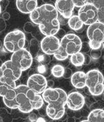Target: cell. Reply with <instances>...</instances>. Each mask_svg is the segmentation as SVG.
I'll return each mask as SVG.
<instances>
[{
    "mask_svg": "<svg viewBox=\"0 0 104 122\" xmlns=\"http://www.w3.org/2000/svg\"><path fill=\"white\" fill-rule=\"evenodd\" d=\"M2 12V10H1V6H0V14H1V13Z\"/></svg>",
    "mask_w": 104,
    "mask_h": 122,
    "instance_id": "cell-48",
    "label": "cell"
},
{
    "mask_svg": "<svg viewBox=\"0 0 104 122\" xmlns=\"http://www.w3.org/2000/svg\"><path fill=\"white\" fill-rule=\"evenodd\" d=\"M60 46V41L57 37L46 36L40 43L41 50L47 55H53Z\"/></svg>",
    "mask_w": 104,
    "mask_h": 122,
    "instance_id": "cell-11",
    "label": "cell"
},
{
    "mask_svg": "<svg viewBox=\"0 0 104 122\" xmlns=\"http://www.w3.org/2000/svg\"><path fill=\"white\" fill-rule=\"evenodd\" d=\"M98 21H99L104 24V6L98 8Z\"/></svg>",
    "mask_w": 104,
    "mask_h": 122,
    "instance_id": "cell-29",
    "label": "cell"
},
{
    "mask_svg": "<svg viewBox=\"0 0 104 122\" xmlns=\"http://www.w3.org/2000/svg\"><path fill=\"white\" fill-rule=\"evenodd\" d=\"M10 60L22 71H24L32 66L33 58L29 51L24 48L13 52Z\"/></svg>",
    "mask_w": 104,
    "mask_h": 122,
    "instance_id": "cell-6",
    "label": "cell"
},
{
    "mask_svg": "<svg viewBox=\"0 0 104 122\" xmlns=\"http://www.w3.org/2000/svg\"><path fill=\"white\" fill-rule=\"evenodd\" d=\"M98 11L97 7L87 3L80 8L78 15L84 25H89L98 21Z\"/></svg>",
    "mask_w": 104,
    "mask_h": 122,
    "instance_id": "cell-8",
    "label": "cell"
},
{
    "mask_svg": "<svg viewBox=\"0 0 104 122\" xmlns=\"http://www.w3.org/2000/svg\"><path fill=\"white\" fill-rule=\"evenodd\" d=\"M84 56V65H89L91 61V57L87 53H83Z\"/></svg>",
    "mask_w": 104,
    "mask_h": 122,
    "instance_id": "cell-37",
    "label": "cell"
},
{
    "mask_svg": "<svg viewBox=\"0 0 104 122\" xmlns=\"http://www.w3.org/2000/svg\"><path fill=\"white\" fill-rule=\"evenodd\" d=\"M89 122H104V110L95 109L91 110L87 117Z\"/></svg>",
    "mask_w": 104,
    "mask_h": 122,
    "instance_id": "cell-20",
    "label": "cell"
},
{
    "mask_svg": "<svg viewBox=\"0 0 104 122\" xmlns=\"http://www.w3.org/2000/svg\"><path fill=\"white\" fill-rule=\"evenodd\" d=\"M80 122H88V120H83V121Z\"/></svg>",
    "mask_w": 104,
    "mask_h": 122,
    "instance_id": "cell-47",
    "label": "cell"
},
{
    "mask_svg": "<svg viewBox=\"0 0 104 122\" xmlns=\"http://www.w3.org/2000/svg\"><path fill=\"white\" fill-rule=\"evenodd\" d=\"M2 1V0H0V1Z\"/></svg>",
    "mask_w": 104,
    "mask_h": 122,
    "instance_id": "cell-49",
    "label": "cell"
},
{
    "mask_svg": "<svg viewBox=\"0 0 104 122\" xmlns=\"http://www.w3.org/2000/svg\"><path fill=\"white\" fill-rule=\"evenodd\" d=\"M43 1L45 3H46V4H48V2L51 1V0H43Z\"/></svg>",
    "mask_w": 104,
    "mask_h": 122,
    "instance_id": "cell-43",
    "label": "cell"
},
{
    "mask_svg": "<svg viewBox=\"0 0 104 122\" xmlns=\"http://www.w3.org/2000/svg\"><path fill=\"white\" fill-rule=\"evenodd\" d=\"M3 100L5 105L8 108L11 109L18 108V105L14 99L11 100H8L4 98H3Z\"/></svg>",
    "mask_w": 104,
    "mask_h": 122,
    "instance_id": "cell-27",
    "label": "cell"
},
{
    "mask_svg": "<svg viewBox=\"0 0 104 122\" xmlns=\"http://www.w3.org/2000/svg\"><path fill=\"white\" fill-rule=\"evenodd\" d=\"M86 86L94 96L101 95L104 92V77L101 71L92 69L86 73Z\"/></svg>",
    "mask_w": 104,
    "mask_h": 122,
    "instance_id": "cell-2",
    "label": "cell"
},
{
    "mask_svg": "<svg viewBox=\"0 0 104 122\" xmlns=\"http://www.w3.org/2000/svg\"><path fill=\"white\" fill-rule=\"evenodd\" d=\"M3 76L13 79L16 81L20 77L22 71L11 60L3 63L1 67Z\"/></svg>",
    "mask_w": 104,
    "mask_h": 122,
    "instance_id": "cell-13",
    "label": "cell"
},
{
    "mask_svg": "<svg viewBox=\"0 0 104 122\" xmlns=\"http://www.w3.org/2000/svg\"><path fill=\"white\" fill-rule=\"evenodd\" d=\"M71 63L76 67L82 66L84 63V56L81 52H78L71 56Z\"/></svg>",
    "mask_w": 104,
    "mask_h": 122,
    "instance_id": "cell-22",
    "label": "cell"
},
{
    "mask_svg": "<svg viewBox=\"0 0 104 122\" xmlns=\"http://www.w3.org/2000/svg\"></svg>",
    "mask_w": 104,
    "mask_h": 122,
    "instance_id": "cell-50",
    "label": "cell"
},
{
    "mask_svg": "<svg viewBox=\"0 0 104 122\" xmlns=\"http://www.w3.org/2000/svg\"><path fill=\"white\" fill-rule=\"evenodd\" d=\"M26 38L24 33L19 30H15L8 33L4 40V46L6 50L14 52L24 48Z\"/></svg>",
    "mask_w": 104,
    "mask_h": 122,
    "instance_id": "cell-3",
    "label": "cell"
},
{
    "mask_svg": "<svg viewBox=\"0 0 104 122\" xmlns=\"http://www.w3.org/2000/svg\"><path fill=\"white\" fill-rule=\"evenodd\" d=\"M54 81H52V80H49V81H47V87L48 88H52L53 86H54Z\"/></svg>",
    "mask_w": 104,
    "mask_h": 122,
    "instance_id": "cell-40",
    "label": "cell"
},
{
    "mask_svg": "<svg viewBox=\"0 0 104 122\" xmlns=\"http://www.w3.org/2000/svg\"><path fill=\"white\" fill-rule=\"evenodd\" d=\"M3 64V62H2V61L1 59H0V67H2Z\"/></svg>",
    "mask_w": 104,
    "mask_h": 122,
    "instance_id": "cell-44",
    "label": "cell"
},
{
    "mask_svg": "<svg viewBox=\"0 0 104 122\" xmlns=\"http://www.w3.org/2000/svg\"><path fill=\"white\" fill-rule=\"evenodd\" d=\"M2 46V41L0 40V49H1Z\"/></svg>",
    "mask_w": 104,
    "mask_h": 122,
    "instance_id": "cell-46",
    "label": "cell"
},
{
    "mask_svg": "<svg viewBox=\"0 0 104 122\" xmlns=\"http://www.w3.org/2000/svg\"><path fill=\"white\" fill-rule=\"evenodd\" d=\"M102 47L97 49H91L90 51V56L92 59L97 60L99 59L101 56L102 53Z\"/></svg>",
    "mask_w": 104,
    "mask_h": 122,
    "instance_id": "cell-28",
    "label": "cell"
},
{
    "mask_svg": "<svg viewBox=\"0 0 104 122\" xmlns=\"http://www.w3.org/2000/svg\"><path fill=\"white\" fill-rule=\"evenodd\" d=\"M46 112L47 116L52 120L61 119L65 113V106L48 104L46 107Z\"/></svg>",
    "mask_w": 104,
    "mask_h": 122,
    "instance_id": "cell-17",
    "label": "cell"
},
{
    "mask_svg": "<svg viewBox=\"0 0 104 122\" xmlns=\"http://www.w3.org/2000/svg\"><path fill=\"white\" fill-rule=\"evenodd\" d=\"M39 50V44L38 41L36 39H33L30 42V54L32 55L33 58L34 56H37Z\"/></svg>",
    "mask_w": 104,
    "mask_h": 122,
    "instance_id": "cell-24",
    "label": "cell"
},
{
    "mask_svg": "<svg viewBox=\"0 0 104 122\" xmlns=\"http://www.w3.org/2000/svg\"><path fill=\"white\" fill-rule=\"evenodd\" d=\"M87 3L92 4L98 8L104 6V0H87Z\"/></svg>",
    "mask_w": 104,
    "mask_h": 122,
    "instance_id": "cell-30",
    "label": "cell"
},
{
    "mask_svg": "<svg viewBox=\"0 0 104 122\" xmlns=\"http://www.w3.org/2000/svg\"><path fill=\"white\" fill-rule=\"evenodd\" d=\"M54 58L59 61H64L68 59L69 55L65 51L62 46H60L59 48L53 55Z\"/></svg>",
    "mask_w": 104,
    "mask_h": 122,
    "instance_id": "cell-25",
    "label": "cell"
},
{
    "mask_svg": "<svg viewBox=\"0 0 104 122\" xmlns=\"http://www.w3.org/2000/svg\"><path fill=\"white\" fill-rule=\"evenodd\" d=\"M75 5L72 0H56L55 7L61 16L69 18L73 14Z\"/></svg>",
    "mask_w": 104,
    "mask_h": 122,
    "instance_id": "cell-15",
    "label": "cell"
},
{
    "mask_svg": "<svg viewBox=\"0 0 104 122\" xmlns=\"http://www.w3.org/2000/svg\"><path fill=\"white\" fill-rule=\"evenodd\" d=\"M64 71V68L60 65H55L51 69L52 74L56 78L63 77Z\"/></svg>",
    "mask_w": 104,
    "mask_h": 122,
    "instance_id": "cell-23",
    "label": "cell"
},
{
    "mask_svg": "<svg viewBox=\"0 0 104 122\" xmlns=\"http://www.w3.org/2000/svg\"><path fill=\"white\" fill-rule=\"evenodd\" d=\"M9 4V1L8 0H2L0 1V6L1 8L2 12H4L6 10L7 7Z\"/></svg>",
    "mask_w": 104,
    "mask_h": 122,
    "instance_id": "cell-35",
    "label": "cell"
},
{
    "mask_svg": "<svg viewBox=\"0 0 104 122\" xmlns=\"http://www.w3.org/2000/svg\"><path fill=\"white\" fill-rule=\"evenodd\" d=\"M75 7H81L87 3V0H72Z\"/></svg>",
    "mask_w": 104,
    "mask_h": 122,
    "instance_id": "cell-34",
    "label": "cell"
},
{
    "mask_svg": "<svg viewBox=\"0 0 104 122\" xmlns=\"http://www.w3.org/2000/svg\"><path fill=\"white\" fill-rule=\"evenodd\" d=\"M10 114L8 113L6 109L3 108H0V117L3 122H11Z\"/></svg>",
    "mask_w": 104,
    "mask_h": 122,
    "instance_id": "cell-26",
    "label": "cell"
},
{
    "mask_svg": "<svg viewBox=\"0 0 104 122\" xmlns=\"http://www.w3.org/2000/svg\"><path fill=\"white\" fill-rule=\"evenodd\" d=\"M67 94L60 88H47L42 94L44 101L48 104L65 106L67 104Z\"/></svg>",
    "mask_w": 104,
    "mask_h": 122,
    "instance_id": "cell-4",
    "label": "cell"
},
{
    "mask_svg": "<svg viewBox=\"0 0 104 122\" xmlns=\"http://www.w3.org/2000/svg\"><path fill=\"white\" fill-rule=\"evenodd\" d=\"M6 28L5 20L2 17L0 18V32L4 30Z\"/></svg>",
    "mask_w": 104,
    "mask_h": 122,
    "instance_id": "cell-38",
    "label": "cell"
},
{
    "mask_svg": "<svg viewBox=\"0 0 104 122\" xmlns=\"http://www.w3.org/2000/svg\"><path fill=\"white\" fill-rule=\"evenodd\" d=\"M30 17L45 36L56 35L60 29L59 13L54 6L49 4L37 7L30 13Z\"/></svg>",
    "mask_w": 104,
    "mask_h": 122,
    "instance_id": "cell-1",
    "label": "cell"
},
{
    "mask_svg": "<svg viewBox=\"0 0 104 122\" xmlns=\"http://www.w3.org/2000/svg\"><path fill=\"white\" fill-rule=\"evenodd\" d=\"M89 41L99 43L104 42V24L97 21L89 25L87 30Z\"/></svg>",
    "mask_w": 104,
    "mask_h": 122,
    "instance_id": "cell-12",
    "label": "cell"
},
{
    "mask_svg": "<svg viewBox=\"0 0 104 122\" xmlns=\"http://www.w3.org/2000/svg\"><path fill=\"white\" fill-rule=\"evenodd\" d=\"M84 104V97L78 92H73L67 95L66 105L69 109L76 111L81 109Z\"/></svg>",
    "mask_w": 104,
    "mask_h": 122,
    "instance_id": "cell-14",
    "label": "cell"
},
{
    "mask_svg": "<svg viewBox=\"0 0 104 122\" xmlns=\"http://www.w3.org/2000/svg\"><path fill=\"white\" fill-rule=\"evenodd\" d=\"M28 96L31 103L33 109H39L44 104V99L40 94H36L33 91L29 89Z\"/></svg>",
    "mask_w": 104,
    "mask_h": 122,
    "instance_id": "cell-19",
    "label": "cell"
},
{
    "mask_svg": "<svg viewBox=\"0 0 104 122\" xmlns=\"http://www.w3.org/2000/svg\"><path fill=\"white\" fill-rule=\"evenodd\" d=\"M73 74L72 71L70 68H64V71L63 77L64 78L68 79L71 77V76Z\"/></svg>",
    "mask_w": 104,
    "mask_h": 122,
    "instance_id": "cell-36",
    "label": "cell"
},
{
    "mask_svg": "<svg viewBox=\"0 0 104 122\" xmlns=\"http://www.w3.org/2000/svg\"><path fill=\"white\" fill-rule=\"evenodd\" d=\"M16 7L22 13H30L38 6L37 0H16Z\"/></svg>",
    "mask_w": 104,
    "mask_h": 122,
    "instance_id": "cell-16",
    "label": "cell"
},
{
    "mask_svg": "<svg viewBox=\"0 0 104 122\" xmlns=\"http://www.w3.org/2000/svg\"><path fill=\"white\" fill-rule=\"evenodd\" d=\"M82 44L80 38L72 33L65 34L60 40V46L64 48L69 56L80 52Z\"/></svg>",
    "mask_w": 104,
    "mask_h": 122,
    "instance_id": "cell-7",
    "label": "cell"
},
{
    "mask_svg": "<svg viewBox=\"0 0 104 122\" xmlns=\"http://www.w3.org/2000/svg\"><path fill=\"white\" fill-rule=\"evenodd\" d=\"M29 88L26 85H21L16 86V95L14 100L18 105V109L22 112L29 113L33 110V106L28 96Z\"/></svg>",
    "mask_w": 104,
    "mask_h": 122,
    "instance_id": "cell-5",
    "label": "cell"
},
{
    "mask_svg": "<svg viewBox=\"0 0 104 122\" xmlns=\"http://www.w3.org/2000/svg\"><path fill=\"white\" fill-rule=\"evenodd\" d=\"M89 45L91 49H97L100 48L103 46V43H99L96 42L89 41Z\"/></svg>",
    "mask_w": 104,
    "mask_h": 122,
    "instance_id": "cell-31",
    "label": "cell"
},
{
    "mask_svg": "<svg viewBox=\"0 0 104 122\" xmlns=\"http://www.w3.org/2000/svg\"><path fill=\"white\" fill-rule=\"evenodd\" d=\"M2 76H3V71H2L1 67H0V78H1L2 77Z\"/></svg>",
    "mask_w": 104,
    "mask_h": 122,
    "instance_id": "cell-42",
    "label": "cell"
},
{
    "mask_svg": "<svg viewBox=\"0 0 104 122\" xmlns=\"http://www.w3.org/2000/svg\"><path fill=\"white\" fill-rule=\"evenodd\" d=\"M16 81L13 79L2 76L0 78V96L8 100H13L16 95Z\"/></svg>",
    "mask_w": 104,
    "mask_h": 122,
    "instance_id": "cell-9",
    "label": "cell"
},
{
    "mask_svg": "<svg viewBox=\"0 0 104 122\" xmlns=\"http://www.w3.org/2000/svg\"><path fill=\"white\" fill-rule=\"evenodd\" d=\"M68 22L69 27L76 31L81 29L84 25L78 15H72L69 18Z\"/></svg>",
    "mask_w": 104,
    "mask_h": 122,
    "instance_id": "cell-21",
    "label": "cell"
},
{
    "mask_svg": "<svg viewBox=\"0 0 104 122\" xmlns=\"http://www.w3.org/2000/svg\"><path fill=\"white\" fill-rule=\"evenodd\" d=\"M26 86L36 94H41L47 88V81L43 75L34 74L28 78Z\"/></svg>",
    "mask_w": 104,
    "mask_h": 122,
    "instance_id": "cell-10",
    "label": "cell"
},
{
    "mask_svg": "<svg viewBox=\"0 0 104 122\" xmlns=\"http://www.w3.org/2000/svg\"><path fill=\"white\" fill-rule=\"evenodd\" d=\"M93 106V109H102L104 108V101L103 100H99L97 102L94 103V104H92Z\"/></svg>",
    "mask_w": 104,
    "mask_h": 122,
    "instance_id": "cell-33",
    "label": "cell"
},
{
    "mask_svg": "<svg viewBox=\"0 0 104 122\" xmlns=\"http://www.w3.org/2000/svg\"><path fill=\"white\" fill-rule=\"evenodd\" d=\"M68 122H75V120L73 118H69L68 120Z\"/></svg>",
    "mask_w": 104,
    "mask_h": 122,
    "instance_id": "cell-41",
    "label": "cell"
},
{
    "mask_svg": "<svg viewBox=\"0 0 104 122\" xmlns=\"http://www.w3.org/2000/svg\"><path fill=\"white\" fill-rule=\"evenodd\" d=\"M102 100H104V92H103V93L102 94Z\"/></svg>",
    "mask_w": 104,
    "mask_h": 122,
    "instance_id": "cell-45",
    "label": "cell"
},
{
    "mask_svg": "<svg viewBox=\"0 0 104 122\" xmlns=\"http://www.w3.org/2000/svg\"><path fill=\"white\" fill-rule=\"evenodd\" d=\"M90 46L88 42H83L82 44V47L81 49L80 52H81L83 53H86L90 51Z\"/></svg>",
    "mask_w": 104,
    "mask_h": 122,
    "instance_id": "cell-32",
    "label": "cell"
},
{
    "mask_svg": "<svg viewBox=\"0 0 104 122\" xmlns=\"http://www.w3.org/2000/svg\"><path fill=\"white\" fill-rule=\"evenodd\" d=\"M73 86L77 89H83L86 86V73L83 71H77L73 73L71 77Z\"/></svg>",
    "mask_w": 104,
    "mask_h": 122,
    "instance_id": "cell-18",
    "label": "cell"
},
{
    "mask_svg": "<svg viewBox=\"0 0 104 122\" xmlns=\"http://www.w3.org/2000/svg\"><path fill=\"white\" fill-rule=\"evenodd\" d=\"M2 18L5 21L9 20L10 18V15L8 12H4L2 14Z\"/></svg>",
    "mask_w": 104,
    "mask_h": 122,
    "instance_id": "cell-39",
    "label": "cell"
}]
</instances>
